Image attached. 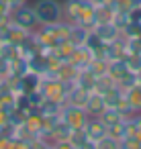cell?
Returning a JSON list of instances; mask_svg holds the SVG:
<instances>
[{"mask_svg":"<svg viewBox=\"0 0 141 149\" xmlns=\"http://www.w3.org/2000/svg\"><path fill=\"white\" fill-rule=\"evenodd\" d=\"M31 4H33L35 15H37L39 25H51V23H57L64 19L59 0H35Z\"/></svg>","mask_w":141,"mask_h":149,"instance_id":"6da1fadb","label":"cell"},{"mask_svg":"<svg viewBox=\"0 0 141 149\" xmlns=\"http://www.w3.org/2000/svg\"><path fill=\"white\" fill-rule=\"evenodd\" d=\"M72 86H74V84L64 82V80H59V78L43 76L39 90L43 92V96H45L47 100H55V102L66 104V98H68V92H70V88H72Z\"/></svg>","mask_w":141,"mask_h":149,"instance_id":"7a4b0ae2","label":"cell"},{"mask_svg":"<svg viewBox=\"0 0 141 149\" xmlns=\"http://www.w3.org/2000/svg\"><path fill=\"white\" fill-rule=\"evenodd\" d=\"M10 19H13V23H15V25H19V27H23V29H27V31H31V33L39 27L37 15H35V10H33V4H31V2H25V4H21V6H17V8L10 13Z\"/></svg>","mask_w":141,"mask_h":149,"instance_id":"3957f363","label":"cell"},{"mask_svg":"<svg viewBox=\"0 0 141 149\" xmlns=\"http://www.w3.org/2000/svg\"><path fill=\"white\" fill-rule=\"evenodd\" d=\"M61 118L72 127V129H84L90 114L86 112V108L82 106H74V104H64L61 108Z\"/></svg>","mask_w":141,"mask_h":149,"instance_id":"277c9868","label":"cell"},{"mask_svg":"<svg viewBox=\"0 0 141 149\" xmlns=\"http://www.w3.org/2000/svg\"><path fill=\"white\" fill-rule=\"evenodd\" d=\"M41 80H43L41 74L29 70V72H25L19 80L13 82V90H15V94H29V92H35V90H39Z\"/></svg>","mask_w":141,"mask_h":149,"instance_id":"5b68a950","label":"cell"},{"mask_svg":"<svg viewBox=\"0 0 141 149\" xmlns=\"http://www.w3.org/2000/svg\"><path fill=\"white\" fill-rule=\"evenodd\" d=\"M49 129H51V135H53V139H55V147H70L68 145V139H70V135H72V127L61 118V114L49 125Z\"/></svg>","mask_w":141,"mask_h":149,"instance_id":"8992f818","label":"cell"},{"mask_svg":"<svg viewBox=\"0 0 141 149\" xmlns=\"http://www.w3.org/2000/svg\"><path fill=\"white\" fill-rule=\"evenodd\" d=\"M84 131H86V135L90 137V141L96 145V141L98 139H102L106 133H108V129H106V125L98 118V116H90L88 118V123H86V127H84Z\"/></svg>","mask_w":141,"mask_h":149,"instance_id":"52a82bcc","label":"cell"},{"mask_svg":"<svg viewBox=\"0 0 141 149\" xmlns=\"http://www.w3.org/2000/svg\"><path fill=\"white\" fill-rule=\"evenodd\" d=\"M131 70L127 68V61H125V57H119V59H108V63H106V74L114 80V82H119V80H123L127 74H129Z\"/></svg>","mask_w":141,"mask_h":149,"instance_id":"ba28073f","label":"cell"},{"mask_svg":"<svg viewBox=\"0 0 141 149\" xmlns=\"http://www.w3.org/2000/svg\"><path fill=\"white\" fill-rule=\"evenodd\" d=\"M68 145H70V149H86V147L96 149V145L90 141V137L86 135L84 129H74L72 135H70V139H68Z\"/></svg>","mask_w":141,"mask_h":149,"instance_id":"9c48e42d","label":"cell"},{"mask_svg":"<svg viewBox=\"0 0 141 149\" xmlns=\"http://www.w3.org/2000/svg\"><path fill=\"white\" fill-rule=\"evenodd\" d=\"M104 43H110V41H114L119 35H121V31H119V27L114 25V23H96V27L92 29Z\"/></svg>","mask_w":141,"mask_h":149,"instance_id":"30bf717a","label":"cell"},{"mask_svg":"<svg viewBox=\"0 0 141 149\" xmlns=\"http://www.w3.org/2000/svg\"><path fill=\"white\" fill-rule=\"evenodd\" d=\"M92 51L86 47V45H78L76 47V51H74V55H72V59H70V63L76 68V70H84V68H88V63L92 61Z\"/></svg>","mask_w":141,"mask_h":149,"instance_id":"8fae6325","label":"cell"},{"mask_svg":"<svg viewBox=\"0 0 141 149\" xmlns=\"http://www.w3.org/2000/svg\"><path fill=\"white\" fill-rule=\"evenodd\" d=\"M90 92L92 90H86V88H82V86H72L70 88V92H68V98H66V104H74V106H86V102H88V96H90Z\"/></svg>","mask_w":141,"mask_h":149,"instance_id":"7c38bea8","label":"cell"},{"mask_svg":"<svg viewBox=\"0 0 141 149\" xmlns=\"http://www.w3.org/2000/svg\"><path fill=\"white\" fill-rule=\"evenodd\" d=\"M86 112L90 114V116H98L104 108H106V102H104V96L102 94H98V92H90V96H88V102H86Z\"/></svg>","mask_w":141,"mask_h":149,"instance_id":"4fadbf2b","label":"cell"},{"mask_svg":"<svg viewBox=\"0 0 141 149\" xmlns=\"http://www.w3.org/2000/svg\"><path fill=\"white\" fill-rule=\"evenodd\" d=\"M27 63H29V70H31V72H37V74H41V76L47 74V55H43L41 51L29 55V57H27Z\"/></svg>","mask_w":141,"mask_h":149,"instance_id":"5bb4252c","label":"cell"},{"mask_svg":"<svg viewBox=\"0 0 141 149\" xmlns=\"http://www.w3.org/2000/svg\"><path fill=\"white\" fill-rule=\"evenodd\" d=\"M80 6H82V0H64V2H61L64 19H66V21H70V23L74 25V23H76V19H78Z\"/></svg>","mask_w":141,"mask_h":149,"instance_id":"9a60e30c","label":"cell"},{"mask_svg":"<svg viewBox=\"0 0 141 149\" xmlns=\"http://www.w3.org/2000/svg\"><path fill=\"white\" fill-rule=\"evenodd\" d=\"M125 98L131 104L135 112H141V84H133L131 88L125 90Z\"/></svg>","mask_w":141,"mask_h":149,"instance_id":"2e32d148","label":"cell"},{"mask_svg":"<svg viewBox=\"0 0 141 149\" xmlns=\"http://www.w3.org/2000/svg\"><path fill=\"white\" fill-rule=\"evenodd\" d=\"M61 108H64L61 102H55V100H47V98H45L43 104H41L37 110H39L41 116L47 118V116H59V114H61Z\"/></svg>","mask_w":141,"mask_h":149,"instance_id":"e0dca14e","label":"cell"},{"mask_svg":"<svg viewBox=\"0 0 141 149\" xmlns=\"http://www.w3.org/2000/svg\"><path fill=\"white\" fill-rule=\"evenodd\" d=\"M76 47H78L76 43H72L70 39H64V41L55 47V51H53V53H55L61 61H70V59H72V55H74V51H76Z\"/></svg>","mask_w":141,"mask_h":149,"instance_id":"ac0fdd59","label":"cell"},{"mask_svg":"<svg viewBox=\"0 0 141 149\" xmlns=\"http://www.w3.org/2000/svg\"><path fill=\"white\" fill-rule=\"evenodd\" d=\"M98 118H100V120H102V123L106 125V129H108V127H112V125L121 123V120H123L125 116H123V114H121V112H119L117 108H112V106H106V108H104V110H102V112L98 114Z\"/></svg>","mask_w":141,"mask_h":149,"instance_id":"d6986e66","label":"cell"},{"mask_svg":"<svg viewBox=\"0 0 141 149\" xmlns=\"http://www.w3.org/2000/svg\"><path fill=\"white\" fill-rule=\"evenodd\" d=\"M117 10L112 8V4H102L96 6V23H112Z\"/></svg>","mask_w":141,"mask_h":149,"instance_id":"ffe728a7","label":"cell"},{"mask_svg":"<svg viewBox=\"0 0 141 149\" xmlns=\"http://www.w3.org/2000/svg\"><path fill=\"white\" fill-rule=\"evenodd\" d=\"M86 37H88V29H84V27H80V25H72V29H70V37H68L72 43H76V45H84Z\"/></svg>","mask_w":141,"mask_h":149,"instance_id":"44dd1931","label":"cell"},{"mask_svg":"<svg viewBox=\"0 0 141 149\" xmlns=\"http://www.w3.org/2000/svg\"><path fill=\"white\" fill-rule=\"evenodd\" d=\"M96 149H121V143H119V139H114L112 135L106 133L102 139L96 141Z\"/></svg>","mask_w":141,"mask_h":149,"instance_id":"7402d4cb","label":"cell"},{"mask_svg":"<svg viewBox=\"0 0 141 149\" xmlns=\"http://www.w3.org/2000/svg\"><path fill=\"white\" fill-rule=\"evenodd\" d=\"M127 17L133 23H141V6H131L129 13H127Z\"/></svg>","mask_w":141,"mask_h":149,"instance_id":"603a6c76","label":"cell"},{"mask_svg":"<svg viewBox=\"0 0 141 149\" xmlns=\"http://www.w3.org/2000/svg\"><path fill=\"white\" fill-rule=\"evenodd\" d=\"M133 120H135V139L141 145V112H135L133 114Z\"/></svg>","mask_w":141,"mask_h":149,"instance_id":"cb8c5ba5","label":"cell"},{"mask_svg":"<svg viewBox=\"0 0 141 149\" xmlns=\"http://www.w3.org/2000/svg\"><path fill=\"white\" fill-rule=\"evenodd\" d=\"M8 2H10V8L15 10L17 6H21V4H25V2H29V0H8Z\"/></svg>","mask_w":141,"mask_h":149,"instance_id":"d4e9b609","label":"cell"},{"mask_svg":"<svg viewBox=\"0 0 141 149\" xmlns=\"http://www.w3.org/2000/svg\"><path fill=\"white\" fill-rule=\"evenodd\" d=\"M131 6H141V0H129Z\"/></svg>","mask_w":141,"mask_h":149,"instance_id":"484cf974","label":"cell"},{"mask_svg":"<svg viewBox=\"0 0 141 149\" xmlns=\"http://www.w3.org/2000/svg\"><path fill=\"white\" fill-rule=\"evenodd\" d=\"M135 76H137V84H141V70H139V72H137Z\"/></svg>","mask_w":141,"mask_h":149,"instance_id":"4316f807","label":"cell"},{"mask_svg":"<svg viewBox=\"0 0 141 149\" xmlns=\"http://www.w3.org/2000/svg\"><path fill=\"white\" fill-rule=\"evenodd\" d=\"M0 55H2V41H0Z\"/></svg>","mask_w":141,"mask_h":149,"instance_id":"83f0119b","label":"cell"}]
</instances>
